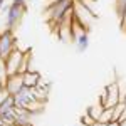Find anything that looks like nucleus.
Returning a JSON list of instances; mask_svg holds the SVG:
<instances>
[{
	"instance_id": "1",
	"label": "nucleus",
	"mask_w": 126,
	"mask_h": 126,
	"mask_svg": "<svg viewBox=\"0 0 126 126\" xmlns=\"http://www.w3.org/2000/svg\"><path fill=\"white\" fill-rule=\"evenodd\" d=\"M74 5H76V0H59L56 3H50L46 9L47 20L50 24H57L61 20H64L66 17H69L72 14Z\"/></svg>"
},
{
	"instance_id": "2",
	"label": "nucleus",
	"mask_w": 126,
	"mask_h": 126,
	"mask_svg": "<svg viewBox=\"0 0 126 126\" xmlns=\"http://www.w3.org/2000/svg\"><path fill=\"white\" fill-rule=\"evenodd\" d=\"M27 12V7L20 5L17 2H12L9 7H7V15H5V24H7V29L14 30L20 22H22V17L24 14Z\"/></svg>"
},
{
	"instance_id": "3",
	"label": "nucleus",
	"mask_w": 126,
	"mask_h": 126,
	"mask_svg": "<svg viewBox=\"0 0 126 126\" xmlns=\"http://www.w3.org/2000/svg\"><path fill=\"white\" fill-rule=\"evenodd\" d=\"M17 49V40L14 35V30L5 29L0 32V59H5L12 54V50Z\"/></svg>"
},
{
	"instance_id": "4",
	"label": "nucleus",
	"mask_w": 126,
	"mask_h": 126,
	"mask_svg": "<svg viewBox=\"0 0 126 126\" xmlns=\"http://www.w3.org/2000/svg\"><path fill=\"white\" fill-rule=\"evenodd\" d=\"M15 99V106L17 108H25L29 109L35 101H37V96H35V87H22L19 93L14 96Z\"/></svg>"
},
{
	"instance_id": "5",
	"label": "nucleus",
	"mask_w": 126,
	"mask_h": 126,
	"mask_svg": "<svg viewBox=\"0 0 126 126\" xmlns=\"http://www.w3.org/2000/svg\"><path fill=\"white\" fill-rule=\"evenodd\" d=\"M22 87H24V74H19V72L17 74H9L7 82H5V87H3L5 94L15 96Z\"/></svg>"
},
{
	"instance_id": "6",
	"label": "nucleus",
	"mask_w": 126,
	"mask_h": 126,
	"mask_svg": "<svg viewBox=\"0 0 126 126\" xmlns=\"http://www.w3.org/2000/svg\"><path fill=\"white\" fill-rule=\"evenodd\" d=\"M22 59H24V52H22L19 47L14 49L12 54L5 59V66H7L9 74H17V72H19L20 64H22Z\"/></svg>"
},
{
	"instance_id": "7",
	"label": "nucleus",
	"mask_w": 126,
	"mask_h": 126,
	"mask_svg": "<svg viewBox=\"0 0 126 126\" xmlns=\"http://www.w3.org/2000/svg\"><path fill=\"white\" fill-rule=\"evenodd\" d=\"M106 93H108V101H106V108H114L121 101V91H119V84L118 82H111L108 84L106 87Z\"/></svg>"
},
{
	"instance_id": "8",
	"label": "nucleus",
	"mask_w": 126,
	"mask_h": 126,
	"mask_svg": "<svg viewBox=\"0 0 126 126\" xmlns=\"http://www.w3.org/2000/svg\"><path fill=\"white\" fill-rule=\"evenodd\" d=\"M42 79V76H40L37 71H27L25 74H24V86L25 87H37V84H39V81Z\"/></svg>"
},
{
	"instance_id": "9",
	"label": "nucleus",
	"mask_w": 126,
	"mask_h": 126,
	"mask_svg": "<svg viewBox=\"0 0 126 126\" xmlns=\"http://www.w3.org/2000/svg\"><path fill=\"white\" fill-rule=\"evenodd\" d=\"M12 109H15V99L12 94H5L3 99L0 101V116H3L5 113H9Z\"/></svg>"
},
{
	"instance_id": "10",
	"label": "nucleus",
	"mask_w": 126,
	"mask_h": 126,
	"mask_svg": "<svg viewBox=\"0 0 126 126\" xmlns=\"http://www.w3.org/2000/svg\"><path fill=\"white\" fill-rule=\"evenodd\" d=\"M74 42H76V47H78L79 52H84V50L89 47V35H87V30H82L78 37H76Z\"/></svg>"
},
{
	"instance_id": "11",
	"label": "nucleus",
	"mask_w": 126,
	"mask_h": 126,
	"mask_svg": "<svg viewBox=\"0 0 126 126\" xmlns=\"http://www.w3.org/2000/svg\"><path fill=\"white\" fill-rule=\"evenodd\" d=\"M30 59H32V50H25L24 52V59H22V64H20L19 74H25L27 71H32V66H30Z\"/></svg>"
},
{
	"instance_id": "12",
	"label": "nucleus",
	"mask_w": 126,
	"mask_h": 126,
	"mask_svg": "<svg viewBox=\"0 0 126 126\" xmlns=\"http://www.w3.org/2000/svg\"><path fill=\"white\" fill-rule=\"evenodd\" d=\"M103 111H104V106H103V104H97V106H89L86 109V113L93 118V119H96V121H99V118H101V114H103Z\"/></svg>"
},
{
	"instance_id": "13",
	"label": "nucleus",
	"mask_w": 126,
	"mask_h": 126,
	"mask_svg": "<svg viewBox=\"0 0 126 126\" xmlns=\"http://www.w3.org/2000/svg\"><path fill=\"white\" fill-rule=\"evenodd\" d=\"M7 78H9V71H7V66H5V61L0 59V87H2V89L5 87Z\"/></svg>"
},
{
	"instance_id": "14",
	"label": "nucleus",
	"mask_w": 126,
	"mask_h": 126,
	"mask_svg": "<svg viewBox=\"0 0 126 126\" xmlns=\"http://www.w3.org/2000/svg\"><path fill=\"white\" fill-rule=\"evenodd\" d=\"M99 121H103V123H111V121H113V108H104V111H103V114L99 118Z\"/></svg>"
},
{
	"instance_id": "15",
	"label": "nucleus",
	"mask_w": 126,
	"mask_h": 126,
	"mask_svg": "<svg viewBox=\"0 0 126 126\" xmlns=\"http://www.w3.org/2000/svg\"><path fill=\"white\" fill-rule=\"evenodd\" d=\"M125 12H126V0H116V14H118V17L121 19Z\"/></svg>"
},
{
	"instance_id": "16",
	"label": "nucleus",
	"mask_w": 126,
	"mask_h": 126,
	"mask_svg": "<svg viewBox=\"0 0 126 126\" xmlns=\"http://www.w3.org/2000/svg\"><path fill=\"white\" fill-rule=\"evenodd\" d=\"M96 119H93V118L89 116V114H84V116H81V125L82 126H93V123H94Z\"/></svg>"
},
{
	"instance_id": "17",
	"label": "nucleus",
	"mask_w": 126,
	"mask_h": 126,
	"mask_svg": "<svg viewBox=\"0 0 126 126\" xmlns=\"http://www.w3.org/2000/svg\"><path fill=\"white\" fill-rule=\"evenodd\" d=\"M106 101H108V93H106V89L99 94V104H103V106L106 108Z\"/></svg>"
},
{
	"instance_id": "18",
	"label": "nucleus",
	"mask_w": 126,
	"mask_h": 126,
	"mask_svg": "<svg viewBox=\"0 0 126 126\" xmlns=\"http://www.w3.org/2000/svg\"><path fill=\"white\" fill-rule=\"evenodd\" d=\"M121 29L126 32V12L123 14V17H121Z\"/></svg>"
},
{
	"instance_id": "19",
	"label": "nucleus",
	"mask_w": 126,
	"mask_h": 126,
	"mask_svg": "<svg viewBox=\"0 0 126 126\" xmlns=\"http://www.w3.org/2000/svg\"><path fill=\"white\" fill-rule=\"evenodd\" d=\"M93 126H108V123H103V121H94Z\"/></svg>"
},
{
	"instance_id": "20",
	"label": "nucleus",
	"mask_w": 126,
	"mask_h": 126,
	"mask_svg": "<svg viewBox=\"0 0 126 126\" xmlns=\"http://www.w3.org/2000/svg\"><path fill=\"white\" fill-rule=\"evenodd\" d=\"M14 2H17V3H20V5L27 7V0H14Z\"/></svg>"
},
{
	"instance_id": "21",
	"label": "nucleus",
	"mask_w": 126,
	"mask_h": 126,
	"mask_svg": "<svg viewBox=\"0 0 126 126\" xmlns=\"http://www.w3.org/2000/svg\"><path fill=\"white\" fill-rule=\"evenodd\" d=\"M108 126H119L118 121H111V123H108Z\"/></svg>"
},
{
	"instance_id": "22",
	"label": "nucleus",
	"mask_w": 126,
	"mask_h": 126,
	"mask_svg": "<svg viewBox=\"0 0 126 126\" xmlns=\"http://www.w3.org/2000/svg\"><path fill=\"white\" fill-rule=\"evenodd\" d=\"M76 2H81V3H84L86 7H89V5H87V0H76ZM89 9H91V7H89ZM91 10H93V9H91Z\"/></svg>"
},
{
	"instance_id": "23",
	"label": "nucleus",
	"mask_w": 126,
	"mask_h": 126,
	"mask_svg": "<svg viewBox=\"0 0 126 126\" xmlns=\"http://www.w3.org/2000/svg\"><path fill=\"white\" fill-rule=\"evenodd\" d=\"M121 101H123V103L126 104V94H123V97H121Z\"/></svg>"
},
{
	"instance_id": "24",
	"label": "nucleus",
	"mask_w": 126,
	"mask_h": 126,
	"mask_svg": "<svg viewBox=\"0 0 126 126\" xmlns=\"http://www.w3.org/2000/svg\"><path fill=\"white\" fill-rule=\"evenodd\" d=\"M3 3H5V0H0V10H2V7H3Z\"/></svg>"
},
{
	"instance_id": "25",
	"label": "nucleus",
	"mask_w": 126,
	"mask_h": 126,
	"mask_svg": "<svg viewBox=\"0 0 126 126\" xmlns=\"http://www.w3.org/2000/svg\"><path fill=\"white\" fill-rule=\"evenodd\" d=\"M7 126H20V125H17V123H9Z\"/></svg>"
}]
</instances>
